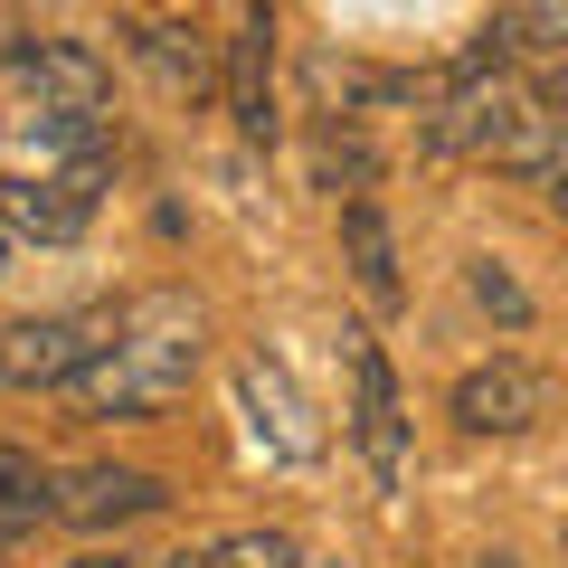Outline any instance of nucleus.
I'll return each instance as SVG.
<instances>
[{"label": "nucleus", "mask_w": 568, "mask_h": 568, "mask_svg": "<svg viewBox=\"0 0 568 568\" xmlns=\"http://www.w3.org/2000/svg\"><path fill=\"white\" fill-rule=\"evenodd\" d=\"M200 361H209L200 304H190V294H142V304H123V342L104 351L67 398H77L85 417H152V407H171L200 379Z\"/></svg>", "instance_id": "obj_1"}, {"label": "nucleus", "mask_w": 568, "mask_h": 568, "mask_svg": "<svg viewBox=\"0 0 568 568\" xmlns=\"http://www.w3.org/2000/svg\"><path fill=\"white\" fill-rule=\"evenodd\" d=\"M114 342H123V304L10 323V332H0V388H77Z\"/></svg>", "instance_id": "obj_2"}, {"label": "nucleus", "mask_w": 568, "mask_h": 568, "mask_svg": "<svg viewBox=\"0 0 568 568\" xmlns=\"http://www.w3.org/2000/svg\"><path fill=\"white\" fill-rule=\"evenodd\" d=\"M549 407H559V379H549L540 361H521V351H493V361H474L465 379L446 388V417L465 426V436H530Z\"/></svg>", "instance_id": "obj_3"}, {"label": "nucleus", "mask_w": 568, "mask_h": 568, "mask_svg": "<svg viewBox=\"0 0 568 568\" xmlns=\"http://www.w3.org/2000/svg\"><path fill=\"white\" fill-rule=\"evenodd\" d=\"M237 407H246V436H256L265 465H323V417H313V398L294 388V369L265 361V351H246L237 361Z\"/></svg>", "instance_id": "obj_4"}, {"label": "nucleus", "mask_w": 568, "mask_h": 568, "mask_svg": "<svg viewBox=\"0 0 568 568\" xmlns=\"http://www.w3.org/2000/svg\"><path fill=\"white\" fill-rule=\"evenodd\" d=\"M351 342V446L369 455V484L379 493H407V407H398V369H388V351L369 342V332H342Z\"/></svg>", "instance_id": "obj_5"}, {"label": "nucleus", "mask_w": 568, "mask_h": 568, "mask_svg": "<svg viewBox=\"0 0 568 568\" xmlns=\"http://www.w3.org/2000/svg\"><path fill=\"white\" fill-rule=\"evenodd\" d=\"M275 0H237V29H227V67H219V95H227V123L246 142H275Z\"/></svg>", "instance_id": "obj_6"}, {"label": "nucleus", "mask_w": 568, "mask_h": 568, "mask_svg": "<svg viewBox=\"0 0 568 568\" xmlns=\"http://www.w3.org/2000/svg\"><path fill=\"white\" fill-rule=\"evenodd\" d=\"M104 181H77V171H0V227L20 246H77L95 227Z\"/></svg>", "instance_id": "obj_7"}, {"label": "nucleus", "mask_w": 568, "mask_h": 568, "mask_svg": "<svg viewBox=\"0 0 568 568\" xmlns=\"http://www.w3.org/2000/svg\"><path fill=\"white\" fill-rule=\"evenodd\" d=\"M0 77H20L39 104H67V114H95L114 95V67L85 39H39V29H10L0 39Z\"/></svg>", "instance_id": "obj_8"}, {"label": "nucleus", "mask_w": 568, "mask_h": 568, "mask_svg": "<svg viewBox=\"0 0 568 568\" xmlns=\"http://www.w3.org/2000/svg\"><path fill=\"white\" fill-rule=\"evenodd\" d=\"M521 114H530V104L511 95L503 77H465L436 114H426V162H465V152H474V162H493Z\"/></svg>", "instance_id": "obj_9"}, {"label": "nucleus", "mask_w": 568, "mask_h": 568, "mask_svg": "<svg viewBox=\"0 0 568 568\" xmlns=\"http://www.w3.org/2000/svg\"><path fill=\"white\" fill-rule=\"evenodd\" d=\"M152 511H171V484L142 465H77L58 474V521L77 530H123V521H152Z\"/></svg>", "instance_id": "obj_10"}, {"label": "nucleus", "mask_w": 568, "mask_h": 568, "mask_svg": "<svg viewBox=\"0 0 568 568\" xmlns=\"http://www.w3.org/2000/svg\"><path fill=\"white\" fill-rule=\"evenodd\" d=\"M10 142H20V162H29V171H77V181H104V171H114V133H104V114L39 104V114L10 123Z\"/></svg>", "instance_id": "obj_11"}, {"label": "nucleus", "mask_w": 568, "mask_h": 568, "mask_svg": "<svg viewBox=\"0 0 568 568\" xmlns=\"http://www.w3.org/2000/svg\"><path fill=\"white\" fill-rule=\"evenodd\" d=\"M342 256H351V284L369 294V313H398V304H407L398 237H388V209H379V200H351V209H342Z\"/></svg>", "instance_id": "obj_12"}, {"label": "nucleus", "mask_w": 568, "mask_h": 568, "mask_svg": "<svg viewBox=\"0 0 568 568\" xmlns=\"http://www.w3.org/2000/svg\"><path fill=\"white\" fill-rule=\"evenodd\" d=\"M493 171L521 190H568V114H549V104H530L521 123H511V142L493 152Z\"/></svg>", "instance_id": "obj_13"}, {"label": "nucleus", "mask_w": 568, "mask_h": 568, "mask_svg": "<svg viewBox=\"0 0 568 568\" xmlns=\"http://www.w3.org/2000/svg\"><path fill=\"white\" fill-rule=\"evenodd\" d=\"M39 521H58V474L29 446L0 436V540H20V530H39Z\"/></svg>", "instance_id": "obj_14"}, {"label": "nucleus", "mask_w": 568, "mask_h": 568, "mask_svg": "<svg viewBox=\"0 0 568 568\" xmlns=\"http://www.w3.org/2000/svg\"><path fill=\"white\" fill-rule=\"evenodd\" d=\"M133 58L152 67L171 95H200V85H209V48H200V29H190V20H142L133 29Z\"/></svg>", "instance_id": "obj_15"}, {"label": "nucleus", "mask_w": 568, "mask_h": 568, "mask_svg": "<svg viewBox=\"0 0 568 568\" xmlns=\"http://www.w3.org/2000/svg\"><path fill=\"white\" fill-rule=\"evenodd\" d=\"M162 568H304V549H294V530H227V540L171 549Z\"/></svg>", "instance_id": "obj_16"}, {"label": "nucleus", "mask_w": 568, "mask_h": 568, "mask_svg": "<svg viewBox=\"0 0 568 568\" xmlns=\"http://www.w3.org/2000/svg\"><path fill=\"white\" fill-rule=\"evenodd\" d=\"M465 284H474V304H484L493 323H511V332L530 323V294H521V275H511V265H493V256H474V265H465Z\"/></svg>", "instance_id": "obj_17"}, {"label": "nucleus", "mask_w": 568, "mask_h": 568, "mask_svg": "<svg viewBox=\"0 0 568 568\" xmlns=\"http://www.w3.org/2000/svg\"><path fill=\"white\" fill-rule=\"evenodd\" d=\"M323 181H351L369 200V181H379V152H369L361 133H323Z\"/></svg>", "instance_id": "obj_18"}, {"label": "nucleus", "mask_w": 568, "mask_h": 568, "mask_svg": "<svg viewBox=\"0 0 568 568\" xmlns=\"http://www.w3.org/2000/svg\"><path fill=\"white\" fill-rule=\"evenodd\" d=\"M511 20H521V58L568 48V0H511Z\"/></svg>", "instance_id": "obj_19"}, {"label": "nucleus", "mask_w": 568, "mask_h": 568, "mask_svg": "<svg viewBox=\"0 0 568 568\" xmlns=\"http://www.w3.org/2000/svg\"><path fill=\"white\" fill-rule=\"evenodd\" d=\"M530 104H549V114H568V58H549V67H540V95H530Z\"/></svg>", "instance_id": "obj_20"}, {"label": "nucleus", "mask_w": 568, "mask_h": 568, "mask_svg": "<svg viewBox=\"0 0 568 568\" xmlns=\"http://www.w3.org/2000/svg\"><path fill=\"white\" fill-rule=\"evenodd\" d=\"M67 568H142V559H123V549H77Z\"/></svg>", "instance_id": "obj_21"}, {"label": "nucleus", "mask_w": 568, "mask_h": 568, "mask_svg": "<svg viewBox=\"0 0 568 568\" xmlns=\"http://www.w3.org/2000/svg\"><path fill=\"white\" fill-rule=\"evenodd\" d=\"M10 256H20V237H10V227H0V275H10Z\"/></svg>", "instance_id": "obj_22"}, {"label": "nucleus", "mask_w": 568, "mask_h": 568, "mask_svg": "<svg viewBox=\"0 0 568 568\" xmlns=\"http://www.w3.org/2000/svg\"><path fill=\"white\" fill-rule=\"evenodd\" d=\"M484 568H521V559H511V549H493V559H484Z\"/></svg>", "instance_id": "obj_23"}, {"label": "nucleus", "mask_w": 568, "mask_h": 568, "mask_svg": "<svg viewBox=\"0 0 568 568\" xmlns=\"http://www.w3.org/2000/svg\"><path fill=\"white\" fill-rule=\"evenodd\" d=\"M549 200H559V219H568V190H549Z\"/></svg>", "instance_id": "obj_24"}]
</instances>
